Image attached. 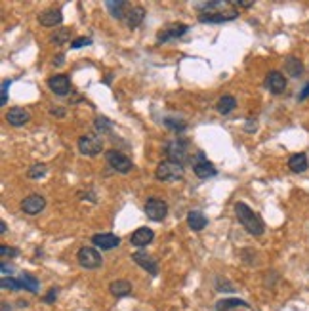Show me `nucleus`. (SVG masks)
<instances>
[{
  "label": "nucleus",
  "instance_id": "nucleus-15",
  "mask_svg": "<svg viewBox=\"0 0 309 311\" xmlns=\"http://www.w3.org/2000/svg\"><path fill=\"white\" fill-rule=\"evenodd\" d=\"M238 17V12H216V14H198V21L200 23H208V25H214V23H225V21H233Z\"/></svg>",
  "mask_w": 309,
  "mask_h": 311
},
{
  "label": "nucleus",
  "instance_id": "nucleus-14",
  "mask_svg": "<svg viewBox=\"0 0 309 311\" xmlns=\"http://www.w3.org/2000/svg\"><path fill=\"white\" fill-rule=\"evenodd\" d=\"M48 86L56 96H67L71 92V80L67 75H56V77L48 78Z\"/></svg>",
  "mask_w": 309,
  "mask_h": 311
},
{
  "label": "nucleus",
  "instance_id": "nucleus-10",
  "mask_svg": "<svg viewBox=\"0 0 309 311\" xmlns=\"http://www.w3.org/2000/svg\"><path fill=\"white\" fill-rule=\"evenodd\" d=\"M46 208V201L42 195H29L21 201V210L29 216H37Z\"/></svg>",
  "mask_w": 309,
  "mask_h": 311
},
{
  "label": "nucleus",
  "instance_id": "nucleus-23",
  "mask_svg": "<svg viewBox=\"0 0 309 311\" xmlns=\"http://www.w3.org/2000/svg\"><path fill=\"white\" fill-rule=\"evenodd\" d=\"M285 71L288 73V77L298 78L303 75V63L300 61V57L296 55H288L285 59Z\"/></svg>",
  "mask_w": 309,
  "mask_h": 311
},
{
  "label": "nucleus",
  "instance_id": "nucleus-28",
  "mask_svg": "<svg viewBox=\"0 0 309 311\" xmlns=\"http://www.w3.org/2000/svg\"><path fill=\"white\" fill-rule=\"evenodd\" d=\"M164 125H166L168 128H172L174 132H183V130L187 128V122L178 117H166L164 118Z\"/></svg>",
  "mask_w": 309,
  "mask_h": 311
},
{
  "label": "nucleus",
  "instance_id": "nucleus-27",
  "mask_svg": "<svg viewBox=\"0 0 309 311\" xmlns=\"http://www.w3.org/2000/svg\"><path fill=\"white\" fill-rule=\"evenodd\" d=\"M19 281H21L23 288H27L29 292H32V294H37V292H39V279H37V277H32L31 273H23V275L19 277Z\"/></svg>",
  "mask_w": 309,
  "mask_h": 311
},
{
  "label": "nucleus",
  "instance_id": "nucleus-41",
  "mask_svg": "<svg viewBox=\"0 0 309 311\" xmlns=\"http://www.w3.org/2000/svg\"><path fill=\"white\" fill-rule=\"evenodd\" d=\"M12 275V273H14V267H10L8 264H6V262H2V275H4V277H6V275Z\"/></svg>",
  "mask_w": 309,
  "mask_h": 311
},
{
  "label": "nucleus",
  "instance_id": "nucleus-25",
  "mask_svg": "<svg viewBox=\"0 0 309 311\" xmlns=\"http://www.w3.org/2000/svg\"><path fill=\"white\" fill-rule=\"evenodd\" d=\"M238 307H250V305L241 298H227V300H220L216 303V311H233Z\"/></svg>",
  "mask_w": 309,
  "mask_h": 311
},
{
  "label": "nucleus",
  "instance_id": "nucleus-1",
  "mask_svg": "<svg viewBox=\"0 0 309 311\" xmlns=\"http://www.w3.org/2000/svg\"><path fill=\"white\" fill-rule=\"evenodd\" d=\"M235 214H237L241 226L245 227L250 235H254V237L263 235V231H265L263 220L260 218L258 214H254V210L248 208V204H245V202H237V204H235Z\"/></svg>",
  "mask_w": 309,
  "mask_h": 311
},
{
  "label": "nucleus",
  "instance_id": "nucleus-44",
  "mask_svg": "<svg viewBox=\"0 0 309 311\" xmlns=\"http://www.w3.org/2000/svg\"><path fill=\"white\" fill-rule=\"evenodd\" d=\"M0 233H6V224L4 222H0Z\"/></svg>",
  "mask_w": 309,
  "mask_h": 311
},
{
  "label": "nucleus",
  "instance_id": "nucleus-4",
  "mask_svg": "<svg viewBox=\"0 0 309 311\" xmlns=\"http://www.w3.org/2000/svg\"><path fill=\"white\" fill-rule=\"evenodd\" d=\"M191 164H193V172L197 174V178L200 179H208V178H214L218 170H216V166L208 159L202 151H198L195 159H191Z\"/></svg>",
  "mask_w": 309,
  "mask_h": 311
},
{
  "label": "nucleus",
  "instance_id": "nucleus-12",
  "mask_svg": "<svg viewBox=\"0 0 309 311\" xmlns=\"http://www.w3.org/2000/svg\"><path fill=\"white\" fill-rule=\"evenodd\" d=\"M189 31V27L183 23H170L166 27V29H162V31L157 35V39H159V42L162 44V42H168V40H176L180 39V37H183L185 33Z\"/></svg>",
  "mask_w": 309,
  "mask_h": 311
},
{
  "label": "nucleus",
  "instance_id": "nucleus-18",
  "mask_svg": "<svg viewBox=\"0 0 309 311\" xmlns=\"http://www.w3.org/2000/svg\"><path fill=\"white\" fill-rule=\"evenodd\" d=\"M29 111H25L23 107H12V109L6 113V120H8V125L12 126H23L29 122Z\"/></svg>",
  "mask_w": 309,
  "mask_h": 311
},
{
  "label": "nucleus",
  "instance_id": "nucleus-5",
  "mask_svg": "<svg viewBox=\"0 0 309 311\" xmlns=\"http://www.w3.org/2000/svg\"><path fill=\"white\" fill-rule=\"evenodd\" d=\"M77 260H79L80 267H84V269H97L103 265L101 254L97 252V248H90V246L80 248L79 254H77Z\"/></svg>",
  "mask_w": 309,
  "mask_h": 311
},
{
  "label": "nucleus",
  "instance_id": "nucleus-16",
  "mask_svg": "<svg viewBox=\"0 0 309 311\" xmlns=\"http://www.w3.org/2000/svg\"><path fill=\"white\" fill-rule=\"evenodd\" d=\"M63 21V14H61V10L59 8H48L44 10L42 14L39 16V23L42 27H57V25H61Z\"/></svg>",
  "mask_w": 309,
  "mask_h": 311
},
{
  "label": "nucleus",
  "instance_id": "nucleus-24",
  "mask_svg": "<svg viewBox=\"0 0 309 311\" xmlns=\"http://www.w3.org/2000/svg\"><path fill=\"white\" fill-rule=\"evenodd\" d=\"M187 224H189V227L193 231H202L206 227V224H208V220H206V216L200 210H191L187 214Z\"/></svg>",
  "mask_w": 309,
  "mask_h": 311
},
{
  "label": "nucleus",
  "instance_id": "nucleus-9",
  "mask_svg": "<svg viewBox=\"0 0 309 311\" xmlns=\"http://www.w3.org/2000/svg\"><path fill=\"white\" fill-rule=\"evenodd\" d=\"M132 260H134L142 269H145V271L149 273V275H153V277L159 275V262L151 256V254H147V252H142V250H140V252H134V254H132Z\"/></svg>",
  "mask_w": 309,
  "mask_h": 311
},
{
  "label": "nucleus",
  "instance_id": "nucleus-6",
  "mask_svg": "<svg viewBox=\"0 0 309 311\" xmlns=\"http://www.w3.org/2000/svg\"><path fill=\"white\" fill-rule=\"evenodd\" d=\"M105 161L109 163V166H111L113 170L120 172V174H128V172L134 168L132 161H130L124 153L115 151V149H111V151H107V153H105Z\"/></svg>",
  "mask_w": 309,
  "mask_h": 311
},
{
  "label": "nucleus",
  "instance_id": "nucleus-36",
  "mask_svg": "<svg viewBox=\"0 0 309 311\" xmlns=\"http://www.w3.org/2000/svg\"><path fill=\"white\" fill-rule=\"evenodd\" d=\"M229 4H233V6H238V8H252L254 6V2L252 0H231Z\"/></svg>",
  "mask_w": 309,
  "mask_h": 311
},
{
  "label": "nucleus",
  "instance_id": "nucleus-38",
  "mask_svg": "<svg viewBox=\"0 0 309 311\" xmlns=\"http://www.w3.org/2000/svg\"><path fill=\"white\" fill-rule=\"evenodd\" d=\"M195 6L197 8H218V6H222V2L220 0H214V2H198Z\"/></svg>",
  "mask_w": 309,
  "mask_h": 311
},
{
  "label": "nucleus",
  "instance_id": "nucleus-26",
  "mask_svg": "<svg viewBox=\"0 0 309 311\" xmlns=\"http://www.w3.org/2000/svg\"><path fill=\"white\" fill-rule=\"evenodd\" d=\"M235 107H237V100L233 96H222L218 100V105H216V109H218L220 115H229Z\"/></svg>",
  "mask_w": 309,
  "mask_h": 311
},
{
  "label": "nucleus",
  "instance_id": "nucleus-20",
  "mask_svg": "<svg viewBox=\"0 0 309 311\" xmlns=\"http://www.w3.org/2000/svg\"><path fill=\"white\" fill-rule=\"evenodd\" d=\"M109 292H111L115 298H126V296L132 294V283H128L124 279L113 281L109 285Z\"/></svg>",
  "mask_w": 309,
  "mask_h": 311
},
{
  "label": "nucleus",
  "instance_id": "nucleus-40",
  "mask_svg": "<svg viewBox=\"0 0 309 311\" xmlns=\"http://www.w3.org/2000/svg\"><path fill=\"white\" fill-rule=\"evenodd\" d=\"M245 130H246V132H250V134L256 130V120H254V118H248V122H246Z\"/></svg>",
  "mask_w": 309,
  "mask_h": 311
},
{
  "label": "nucleus",
  "instance_id": "nucleus-19",
  "mask_svg": "<svg viewBox=\"0 0 309 311\" xmlns=\"http://www.w3.org/2000/svg\"><path fill=\"white\" fill-rule=\"evenodd\" d=\"M105 8L109 10V14H111L115 19H126V14H128V2L124 0H107L105 2Z\"/></svg>",
  "mask_w": 309,
  "mask_h": 311
},
{
  "label": "nucleus",
  "instance_id": "nucleus-31",
  "mask_svg": "<svg viewBox=\"0 0 309 311\" xmlns=\"http://www.w3.org/2000/svg\"><path fill=\"white\" fill-rule=\"evenodd\" d=\"M94 126H95V130H97V132H103V134L111 132V130H113V122L107 117H97V118H95Z\"/></svg>",
  "mask_w": 309,
  "mask_h": 311
},
{
  "label": "nucleus",
  "instance_id": "nucleus-35",
  "mask_svg": "<svg viewBox=\"0 0 309 311\" xmlns=\"http://www.w3.org/2000/svg\"><path fill=\"white\" fill-rule=\"evenodd\" d=\"M56 298H57V288L52 287L50 290H48V294L44 296V303H54L56 302Z\"/></svg>",
  "mask_w": 309,
  "mask_h": 311
},
{
  "label": "nucleus",
  "instance_id": "nucleus-34",
  "mask_svg": "<svg viewBox=\"0 0 309 311\" xmlns=\"http://www.w3.org/2000/svg\"><path fill=\"white\" fill-rule=\"evenodd\" d=\"M10 86H12V80H4L2 82V96H0V105H6V101H8V90H10Z\"/></svg>",
  "mask_w": 309,
  "mask_h": 311
},
{
  "label": "nucleus",
  "instance_id": "nucleus-43",
  "mask_svg": "<svg viewBox=\"0 0 309 311\" xmlns=\"http://www.w3.org/2000/svg\"><path fill=\"white\" fill-rule=\"evenodd\" d=\"M50 113H52V115H59V117H65V109H52Z\"/></svg>",
  "mask_w": 309,
  "mask_h": 311
},
{
  "label": "nucleus",
  "instance_id": "nucleus-17",
  "mask_svg": "<svg viewBox=\"0 0 309 311\" xmlns=\"http://www.w3.org/2000/svg\"><path fill=\"white\" fill-rule=\"evenodd\" d=\"M153 239H155V233H153V229H149V227H140V229H135L134 233H132V237H130V242L134 244V246H147V244H151L153 242Z\"/></svg>",
  "mask_w": 309,
  "mask_h": 311
},
{
  "label": "nucleus",
  "instance_id": "nucleus-32",
  "mask_svg": "<svg viewBox=\"0 0 309 311\" xmlns=\"http://www.w3.org/2000/svg\"><path fill=\"white\" fill-rule=\"evenodd\" d=\"M0 285H2V288L4 290H21L23 288V285H21V281L19 279H12V277H2V281H0Z\"/></svg>",
  "mask_w": 309,
  "mask_h": 311
},
{
  "label": "nucleus",
  "instance_id": "nucleus-2",
  "mask_svg": "<svg viewBox=\"0 0 309 311\" xmlns=\"http://www.w3.org/2000/svg\"><path fill=\"white\" fill-rule=\"evenodd\" d=\"M164 155L168 157V161L178 163L183 166V163L189 159V141L180 140V138L166 141V143H164Z\"/></svg>",
  "mask_w": 309,
  "mask_h": 311
},
{
  "label": "nucleus",
  "instance_id": "nucleus-7",
  "mask_svg": "<svg viewBox=\"0 0 309 311\" xmlns=\"http://www.w3.org/2000/svg\"><path fill=\"white\" fill-rule=\"evenodd\" d=\"M77 145H79V151L82 155L86 157H95L101 153V147L103 143L99 140V136H94V134H86V136H80L79 141H77Z\"/></svg>",
  "mask_w": 309,
  "mask_h": 311
},
{
  "label": "nucleus",
  "instance_id": "nucleus-8",
  "mask_svg": "<svg viewBox=\"0 0 309 311\" xmlns=\"http://www.w3.org/2000/svg\"><path fill=\"white\" fill-rule=\"evenodd\" d=\"M143 210H145V214H147V218L149 220H153V222H162L168 214V204L164 201L153 197V199H147Z\"/></svg>",
  "mask_w": 309,
  "mask_h": 311
},
{
  "label": "nucleus",
  "instance_id": "nucleus-11",
  "mask_svg": "<svg viewBox=\"0 0 309 311\" xmlns=\"http://www.w3.org/2000/svg\"><path fill=\"white\" fill-rule=\"evenodd\" d=\"M265 88L269 90L271 94H283L286 90V78L281 71H271L269 75L265 77Z\"/></svg>",
  "mask_w": 309,
  "mask_h": 311
},
{
  "label": "nucleus",
  "instance_id": "nucleus-13",
  "mask_svg": "<svg viewBox=\"0 0 309 311\" xmlns=\"http://www.w3.org/2000/svg\"><path fill=\"white\" fill-rule=\"evenodd\" d=\"M92 242L97 250H113L120 244V239L113 233H97L92 237Z\"/></svg>",
  "mask_w": 309,
  "mask_h": 311
},
{
  "label": "nucleus",
  "instance_id": "nucleus-42",
  "mask_svg": "<svg viewBox=\"0 0 309 311\" xmlns=\"http://www.w3.org/2000/svg\"><path fill=\"white\" fill-rule=\"evenodd\" d=\"M63 61H65L63 54H57V57L54 59V65H57V67H59V65H63Z\"/></svg>",
  "mask_w": 309,
  "mask_h": 311
},
{
  "label": "nucleus",
  "instance_id": "nucleus-37",
  "mask_svg": "<svg viewBox=\"0 0 309 311\" xmlns=\"http://www.w3.org/2000/svg\"><path fill=\"white\" fill-rule=\"evenodd\" d=\"M0 254L2 256H10V258H14V256H17V248H10V246H0Z\"/></svg>",
  "mask_w": 309,
  "mask_h": 311
},
{
  "label": "nucleus",
  "instance_id": "nucleus-29",
  "mask_svg": "<svg viewBox=\"0 0 309 311\" xmlns=\"http://www.w3.org/2000/svg\"><path fill=\"white\" fill-rule=\"evenodd\" d=\"M46 172H48L46 164L35 163L31 168H29V178H31V179H40V178H44V176H46Z\"/></svg>",
  "mask_w": 309,
  "mask_h": 311
},
{
  "label": "nucleus",
  "instance_id": "nucleus-22",
  "mask_svg": "<svg viewBox=\"0 0 309 311\" xmlns=\"http://www.w3.org/2000/svg\"><path fill=\"white\" fill-rule=\"evenodd\" d=\"M143 17H145V10L142 6H132L126 14V25L128 29H138L143 23Z\"/></svg>",
  "mask_w": 309,
  "mask_h": 311
},
{
  "label": "nucleus",
  "instance_id": "nucleus-39",
  "mask_svg": "<svg viewBox=\"0 0 309 311\" xmlns=\"http://www.w3.org/2000/svg\"><path fill=\"white\" fill-rule=\"evenodd\" d=\"M309 98V82L305 86H303V90L300 92V96H298V100L300 101H303V100H307Z\"/></svg>",
  "mask_w": 309,
  "mask_h": 311
},
{
  "label": "nucleus",
  "instance_id": "nucleus-33",
  "mask_svg": "<svg viewBox=\"0 0 309 311\" xmlns=\"http://www.w3.org/2000/svg\"><path fill=\"white\" fill-rule=\"evenodd\" d=\"M92 44V39L90 37H79L77 40L71 42V48L73 50H79V48H84V46H90Z\"/></svg>",
  "mask_w": 309,
  "mask_h": 311
},
{
  "label": "nucleus",
  "instance_id": "nucleus-30",
  "mask_svg": "<svg viewBox=\"0 0 309 311\" xmlns=\"http://www.w3.org/2000/svg\"><path fill=\"white\" fill-rule=\"evenodd\" d=\"M50 40H52L54 44H65L67 40H71V31H69V29H59V31H56L52 37H50Z\"/></svg>",
  "mask_w": 309,
  "mask_h": 311
},
{
  "label": "nucleus",
  "instance_id": "nucleus-21",
  "mask_svg": "<svg viewBox=\"0 0 309 311\" xmlns=\"http://www.w3.org/2000/svg\"><path fill=\"white\" fill-rule=\"evenodd\" d=\"M288 168L294 172V174H301L309 168V161H307V155L305 153H296L288 159Z\"/></svg>",
  "mask_w": 309,
  "mask_h": 311
},
{
  "label": "nucleus",
  "instance_id": "nucleus-3",
  "mask_svg": "<svg viewBox=\"0 0 309 311\" xmlns=\"http://www.w3.org/2000/svg\"><path fill=\"white\" fill-rule=\"evenodd\" d=\"M155 176L160 181H176V179L183 178V166L178 163H172V161H164L157 166L155 170Z\"/></svg>",
  "mask_w": 309,
  "mask_h": 311
}]
</instances>
